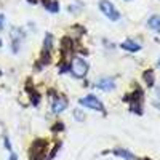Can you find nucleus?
<instances>
[{
  "label": "nucleus",
  "mask_w": 160,
  "mask_h": 160,
  "mask_svg": "<svg viewBox=\"0 0 160 160\" xmlns=\"http://www.w3.org/2000/svg\"><path fill=\"white\" fill-rule=\"evenodd\" d=\"M88 69H90V66H88V62H87L83 58H80V56L74 58V61H72V64H71V72L74 74V77L83 78V77L87 75Z\"/></svg>",
  "instance_id": "f257e3e1"
},
{
  "label": "nucleus",
  "mask_w": 160,
  "mask_h": 160,
  "mask_svg": "<svg viewBox=\"0 0 160 160\" xmlns=\"http://www.w3.org/2000/svg\"><path fill=\"white\" fill-rule=\"evenodd\" d=\"M47 141L45 139H35L34 144L31 146V158L32 160H48L45 157L47 152Z\"/></svg>",
  "instance_id": "f03ea898"
},
{
  "label": "nucleus",
  "mask_w": 160,
  "mask_h": 160,
  "mask_svg": "<svg viewBox=\"0 0 160 160\" xmlns=\"http://www.w3.org/2000/svg\"><path fill=\"white\" fill-rule=\"evenodd\" d=\"M99 10L104 13V16L109 18L111 21H118L120 19L118 10L109 2V0H99Z\"/></svg>",
  "instance_id": "7ed1b4c3"
},
{
  "label": "nucleus",
  "mask_w": 160,
  "mask_h": 160,
  "mask_svg": "<svg viewBox=\"0 0 160 160\" xmlns=\"http://www.w3.org/2000/svg\"><path fill=\"white\" fill-rule=\"evenodd\" d=\"M78 102L82 104V106H85V108L93 109V111H101V112H106L104 104H102V102L95 96V95H87L85 98H80V99H78Z\"/></svg>",
  "instance_id": "20e7f679"
},
{
  "label": "nucleus",
  "mask_w": 160,
  "mask_h": 160,
  "mask_svg": "<svg viewBox=\"0 0 160 160\" xmlns=\"http://www.w3.org/2000/svg\"><path fill=\"white\" fill-rule=\"evenodd\" d=\"M50 95H53V99H51V111L55 114H59L62 111H66V108H68V98L62 96V95H56L55 91L50 93Z\"/></svg>",
  "instance_id": "39448f33"
},
{
  "label": "nucleus",
  "mask_w": 160,
  "mask_h": 160,
  "mask_svg": "<svg viewBox=\"0 0 160 160\" xmlns=\"http://www.w3.org/2000/svg\"><path fill=\"white\" fill-rule=\"evenodd\" d=\"M130 99V109L136 114H142V109H141V101H142V91L139 88H136L135 93H131L128 96Z\"/></svg>",
  "instance_id": "423d86ee"
},
{
  "label": "nucleus",
  "mask_w": 160,
  "mask_h": 160,
  "mask_svg": "<svg viewBox=\"0 0 160 160\" xmlns=\"http://www.w3.org/2000/svg\"><path fill=\"white\" fill-rule=\"evenodd\" d=\"M11 50H13V53H18L19 51V45H21V42L24 40V32L21 31V29H13L11 31Z\"/></svg>",
  "instance_id": "0eeeda50"
},
{
  "label": "nucleus",
  "mask_w": 160,
  "mask_h": 160,
  "mask_svg": "<svg viewBox=\"0 0 160 160\" xmlns=\"http://www.w3.org/2000/svg\"><path fill=\"white\" fill-rule=\"evenodd\" d=\"M96 88L104 90V91H111V90L115 88V82H114L112 77H102L101 80L96 82Z\"/></svg>",
  "instance_id": "6e6552de"
},
{
  "label": "nucleus",
  "mask_w": 160,
  "mask_h": 160,
  "mask_svg": "<svg viewBox=\"0 0 160 160\" xmlns=\"http://www.w3.org/2000/svg\"><path fill=\"white\" fill-rule=\"evenodd\" d=\"M120 47H122L123 50H127V51H130V53H136V51H139L141 50V45L139 43H136L135 42V40H125V42L122 43V45H120Z\"/></svg>",
  "instance_id": "1a4fd4ad"
},
{
  "label": "nucleus",
  "mask_w": 160,
  "mask_h": 160,
  "mask_svg": "<svg viewBox=\"0 0 160 160\" xmlns=\"http://www.w3.org/2000/svg\"><path fill=\"white\" fill-rule=\"evenodd\" d=\"M53 43H55V37H53L50 32H47V34H45V40H43V48H42V51L51 53V51H53Z\"/></svg>",
  "instance_id": "9d476101"
},
{
  "label": "nucleus",
  "mask_w": 160,
  "mask_h": 160,
  "mask_svg": "<svg viewBox=\"0 0 160 160\" xmlns=\"http://www.w3.org/2000/svg\"><path fill=\"white\" fill-rule=\"evenodd\" d=\"M42 2V5L50 11V13H58L59 11V3L56 2V0H40Z\"/></svg>",
  "instance_id": "9b49d317"
},
{
  "label": "nucleus",
  "mask_w": 160,
  "mask_h": 160,
  "mask_svg": "<svg viewBox=\"0 0 160 160\" xmlns=\"http://www.w3.org/2000/svg\"><path fill=\"white\" fill-rule=\"evenodd\" d=\"M62 56H69L72 53V40L69 37H64L62 38V48H61Z\"/></svg>",
  "instance_id": "f8f14e48"
},
{
  "label": "nucleus",
  "mask_w": 160,
  "mask_h": 160,
  "mask_svg": "<svg viewBox=\"0 0 160 160\" xmlns=\"http://www.w3.org/2000/svg\"><path fill=\"white\" fill-rule=\"evenodd\" d=\"M26 91H28L29 96H31V102H32L34 106H38V104H40V93L34 91V88L31 87V83H29V87L26 85Z\"/></svg>",
  "instance_id": "ddd939ff"
},
{
  "label": "nucleus",
  "mask_w": 160,
  "mask_h": 160,
  "mask_svg": "<svg viewBox=\"0 0 160 160\" xmlns=\"http://www.w3.org/2000/svg\"><path fill=\"white\" fill-rule=\"evenodd\" d=\"M148 26H149V29L155 31V32H160V16H151L149 21H148Z\"/></svg>",
  "instance_id": "4468645a"
},
{
  "label": "nucleus",
  "mask_w": 160,
  "mask_h": 160,
  "mask_svg": "<svg viewBox=\"0 0 160 160\" xmlns=\"http://www.w3.org/2000/svg\"><path fill=\"white\" fill-rule=\"evenodd\" d=\"M142 77H144V80H146V83H148V87H152L154 85V72L149 69V71H146L144 74H142Z\"/></svg>",
  "instance_id": "2eb2a0df"
},
{
  "label": "nucleus",
  "mask_w": 160,
  "mask_h": 160,
  "mask_svg": "<svg viewBox=\"0 0 160 160\" xmlns=\"http://www.w3.org/2000/svg\"><path fill=\"white\" fill-rule=\"evenodd\" d=\"M114 152H115V155H118V157H123L125 160H135V157H133L128 151H123V149H115Z\"/></svg>",
  "instance_id": "dca6fc26"
},
{
  "label": "nucleus",
  "mask_w": 160,
  "mask_h": 160,
  "mask_svg": "<svg viewBox=\"0 0 160 160\" xmlns=\"http://www.w3.org/2000/svg\"><path fill=\"white\" fill-rule=\"evenodd\" d=\"M69 71H71V64H69V62H61V68H59V74L69 72Z\"/></svg>",
  "instance_id": "f3484780"
},
{
  "label": "nucleus",
  "mask_w": 160,
  "mask_h": 160,
  "mask_svg": "<svg viewBox=\"0 0 160 160\" xmlns=\"http://www.w3.org/2000/svg\"><path fill=\"white\" fill-rule=\"evenodd\" d=\"M51 130L55 131V133H58V131H62V130H64V123H62V122H56L55 125L51 127Z\"/></svg>",
  "instance_id": "a211bd4d"
},
{
  "label": "nucleus",
  "mask_w": 160,
  "mask_h": 160,
  "mask_svg": "<svg viewBox=\"0 0 160 160\" xmlns=\"http://www.w3.org/2000/svg\"><path fill=\"white\" fill-rule=\"evenodd\" d=\"M74 118H75V120H80V122H82V120L85 118V114H83L82 111L75 109V111H74Z\"/></svg>",
  "instance_id": "6ab92c4d"
},
{
  "label": "nucleus",
  "mask_w": 160,
  "mask_h": 160,
  "mask_svg": "<svg viewBox=\"0 0 160 160\" xmlns=\"http://www.w3.org/2000/svg\"><path fill=\"white\" fill-rule=\"evenodd\" d=\"M3 28H5V16L0 15V31H3Z\"/></svg>",
  "instance_id": "aec40b11"
},
{
  "label": "nucleus",
  "mask_w": 160,
  "mask_h": 160,
  "mask_svg": "<svg viewBox=\"0 0 160 160\" xmlns=\"http://www.w3.org/2000/svg\"><path fill=\"white\" fill-rule=\"evenodd\" d=\"M5 148L8 149V151H11V144H10V141H8V138L5 136Z\"/></svg>",
  "instance_id": "412c9836"
},
{
  "label": "nucleus",
  "mask_w": 160,
  "mask_h": 160,
  "mask_svg": "<svg viewBox=\"0 0 160 160\" xmlns=\"http://www.w3.org/2000/svg\"><path fill=\"white\" fill-rule=\"evenodd\" d=\"M10 160H18V155H16L15 152H11V154H10Z\"/></svg>",
  "instance_id": "4be33fe9"
},
{
  "label": "nucleus",
  "mask_w": 160,
  "mask_h": 160,
  "mask_svg": "<svg viewBox=\"0 0 160 160\" xmlns=\"http://www.w3.org/2000/svg\"><path fill=\"white\" fill-rule=\"evenodd\" d=\"M29 3H37V0H28Z\"/></svg>",
  "instance_id": "5701e85b"
},
{
  "label": "nucleus",
  "mask_w": 160,
  "mask_h": 160,
  "mask_svg": "<svg viewBox=\"0 0 160 160\" xmlns=\"http://www.w3.org/2000/svg\"><path fill=\"white\" fill-rule=\"evenodd\" d=\"M0 48H2V40H0Z\"/></svg>",
  "instance_id": "b1692460"
},
{
  "label": "nucleus",
  "mask_w": 160,
  "mask_h": 160,
  "mask_svg": "<svg viewBox=\"0 0 160 160\" xmlns=\"http://www.w3.org/2000/svg\"><path fill=\"white\" fill-rule=\"evenodd\" d=\"M158 68H160V59H158Z\"/></svg>",
  "instance_id": "393cba45"
},
{
  "label": "nucleus",
  "mask_w": 160,
  "mask_h": 160,
  "mask_svg": "<svg viewBox=\"0 0 160 160\" xmlns=\"http://www.w3.org/2000/svg\"><path fill=\"white\" fill-rule=\"evenodd\" d=\"M0 77H2V71H0Z\"/></svg>",
  "instance_id": "a878e982"
}]
</instances>
